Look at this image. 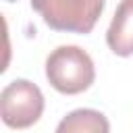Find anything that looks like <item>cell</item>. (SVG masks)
I'll return each instance as SVG.
<instances>
[{"label": "cell", "mask_w": 133, "mask_h": 133, "mask_svg": "<svg viewBox=\"0 0 133 133\" xmlns=\"http://www.w3.org/2000/svg\"><path fill=\"white\" fill-rule=\"evenodd\" d=\"M46 77L60 94H81L89 89L96 79L94 60L79 46H58L46 58Z\"/></svg>", "instance_id": "obj_1"}, {"label": "cell", "mask_w": 133, "mask_h": 133, "mask_svg": "<svg viewBox=\"0 0 133 133\" xmlns=\"http://www.w3.org/2000/svg\"><path fill=\"white\" fill-rule=\"evenodd\" d=\"M106 0H31V8L39 12L44 23L54 31L89 33Z\"/></svg>", "instance_id": "obj_2"}, {"label": "cell", "mask_w": 133, "mask_h": 133, "mask_svg": "<svg viewBox=\"0 0 133 133\" xmlns=\"http://www.w3.org/2000/svg\"><path fill=\"white\" fill-rule=\"evenodd\" d=\"M44 112V96L39 87L27 79L10 81L0 96V114L6 127L27 129L39 121Z\"/></svg>", "instance_id": "obj_3"}, {"label": "cell", "mask_w": 133, "mask_h": 133, "mask_svg": "<svg viewBox=\"0 0 133 133\" xmlns=\"http://www.w3.org/2000/svg\"><path fill=\"white\" fill-rule=\"evenodd\" d=\"M106 44L116 56L133 54V0H121L106 31Z\"/></svg>", "instance_id": "obj_4"}, {"label": "cell", "mask_w": 133, "mask_h": 133, "mask_svg": "<svg viewBox=\"0 0 133 133\" xmlns=\"http://www.w3.org/2000/svg\"><path fill=\"white\" fill-rule=\"evenodd\" d=\"M56 133H110V123L100 110L77 108L58 123Z\"/></svg>", "instance_id": "obj_5"}, {"label": "cell", "mask_w": 133, "mask_h": 133, "mask_svg": "<svg viewBox=\"0 0 133 133\" xmlns=\"http://www.w3.org/2000/svg\"><path fill=\"white\" fill-rule=\"evenodd\" d=\"M6 2H15V0H6Z\"/></svg>", "instance_id": "obj_6"}]
</instances>
